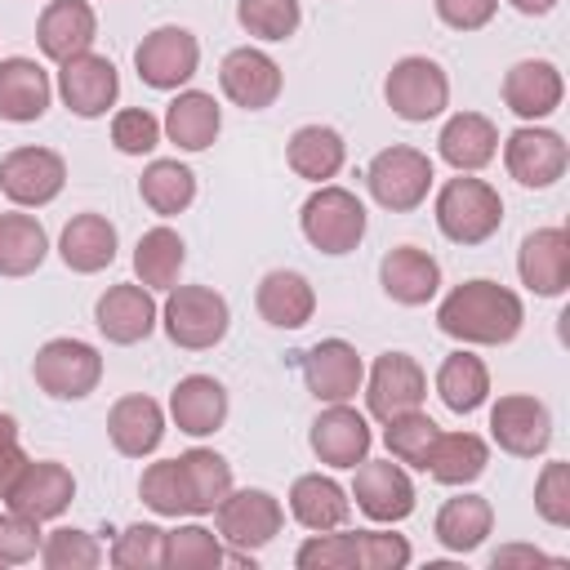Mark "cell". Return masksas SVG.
Masks as SVG:
<instances>
[{"instance_id": "6da1fadb", "label": "cell", "mask_w": 570, "mask_h": 570, "mask_svg": "<svg viewBox=\"0 0 570 570\" xmlns=\"http://www.w3.org/2000/svg\"><path fill=\"white\" fill-rule=\"evenodd\" d=\"M521 325H525L521 298L508 285L485 281V276L454 285L436 307V330L459 343H476V347L512 343L521 334Z\"/></svg>"}, {"instance_id": "7a4b0ae2", "label": "cell", "mask_w": 570, "mask_h": 570, "mask_svg": "<svg viewBox=\"0 0 570 570\" xmlns=\"http://www.w3.org/2000/svg\"><path fill=\"white\" fill-rule=\"evenodd\" d=\"M436 227L454 245H485L503 227V196L485 178L459 174L436 191Z\"/></svg>"}, {"instance_id": "3957f363", "label": "cell", "mask_w": 570, "mask_h": 570, "mask_svg": "<svg viewBox=\"0 0 570 570\" xmlns=\"http://www.w3.org/2000/svg\"><path fill=\"white\" fill-rule=\"evenodd\" d=\"M165 294L169 298L160 307V325H165L174 347L205 352V347H218L227 338L232 307H227V298L218 289H209V285H174Z\"/></svg>"}, {"instance_id": "277c9868", "label": "cell", "mask_w": 570, "mask_h": 570, "mask_svg": "<svg viewBox=\"0 0 570 570\" xmlns=\"http://www.w3.org/2000/svg\"><path fill=\"white\" fill-rule=\"evenodd\" d=\"M303 236L312 249L321 254H352L365 236V205L356 191L347 187H334V183H321L307 200H303Z\"/></svg>"}, {"instance_id": "5b68a950", "label": "cell", "mask_w": 570, "mask_h": 570, "mask_svg": "<svg viewBox=\"0 0 570 570\" xmlns=\"http://www.w3.org/2000/svg\"><path fill=\"white\" fill-rule=\"evenodd\" d=\"M31 379L53 401H85L102 383V356L85 338H49L31 361Z\"/></svg>"}, {"instance_id": "8992f818", "label": "cell", "mask_w": 570, "mask_h": 570, "mask_svg": "<svg viewBox=\"0 0 570 570\" xmlns=\"http://www.w3.org/2000/svg\"><path fill=\"white\" fill-rule=\"evenodd\" d=\"M432 156L428 151H419V147H383L374 160H370V169H365V183H370V196L383 205V209H392V214H410V209H419L423 200H428V191H432Z\"/></svg>"}, {"instance_id": "52a82bcc", "label": "cell", "mask_w": 570, "mask_h": 570, "mask_svg": "<svg viewBox=\"0 0 570 570\" xmlns=\"http://www.w3.org/2000/svg\"><path fill=\"white\" fill-rule=\"evenodd\" d=\"M383 98L401 120L423 125V120H436L450 107V76L441 71V62H432L423 53H410V58L392 62V71L383 80Z\"/></svg>"}, {"instance_id": "ba28073f", "label": "cell", "mask_w": 570, "mask_h": 570, "mask_svg": "<svg viewBox=\"0 0 570 570\" xmlns=\"http://www.w3.org/2000/svg\"><path fill=\"white\" fill-rule=\"evenodd\" d=\"M214 521H218V539L223 543L258 552V548H267L281 534L285 508H281L276 494L249 485V490H227V499L214 508Z\"/></svg>"}, {"instance_id": "9c48e42d", "label": "cell", "mask_w": 570, "mask_h": 570, "mask_svg": "<svg viewBox=\"0 0 570 570\" xmlns=\"http://www.w3.org/2000/svg\"><path fill=\"white\" fill-rule=\"evenodd\" d=\"M134 67L151 89H183L200 67V40L187 27H156L138 40Z\"/></svg>"}, {"instance_id": "30bf717a", "label": "cell", "mask_w": 570, "mask_h": 570, "mask_svg": "<svg viewBox=\"0 0 570 570\" xmlns=\"http://www.w3.org/2000/svg\"><path fill=\"white\" fill-rule=\"evenodd\" d=\"M67 187V160L49 147H13L0 160V191L18 209H40Z\"/></svg>"}, {"instance_id": "8fae6325", "label": "cell", "mask_w": 570, "mask_h": 570, "mask_svg": "<svg viewBox=\"0 0 570 570\" xmlns=\"http://www.w3.org/2000/svg\"><path fill=\"white\" fill-rule=\"evenodd\" d=\"M490 436L512 459H534L552 445V414L530 392H508L490 405Z\"/></svg>"}, {"instance_id": "7c38bea8", "label": "cell", "mask_w": 570, "mask_h": 570, "mask_svg": "<svg viewBox=\"0 0 570 570\" xmlns=\"http://www.w3.org/2000/svg\"><path fill=\"white\" fill-rule=\"evenodd\" d=\"M352 499L356 508L370 517V521H383V525H396L414 512V481L410 472L396 463V459H361L356 463V476H352Z\"/></svg>"}, {"instance_id": "4fadbf2b", "label": "cell", "mask_w": 570, "mask_h": 570, "mask_svg": "<svg viewBox=\"0 0 570 570\" xmlns=\"http://www.w3.org/2000/svg\"><path fill=\"white\" fill-rule=\"evenodd\" d=\"M58 94H62L67 111L80 116V120L107 116V107H116V98H120L116 62L102 58V53H94V49L58 62Z\"/></svg>"}, {"instance_id": "5bb4252c", "label": "cell", "mask_w": 570, "mask_h": 570, "mask_svg": "<svg viewBox=\"0 0 570 570\" xmlns=\"http://www.w3.org/2000/svg\"><path fill=\"white\" fill-rule=\"evenodd\" d=\"M503 165L521 187H552L570 165V147L557 129L521 125L503 142Z\"/></svg>"}, {"instance_id": "9a60e30c", "label": "cell", "mask_w": 570, "mask_h": 570, "mask_svg": "<svg viewBox=\"0 0 570 570\" xmlns=\"http://www.w3.org/2000/svg\"><path fill=\"white\" fill-rule=\"evenodd\" d=\"M428 396V374L410 352H383L365 379V410L383 423L392 414L419 410Z\"/></svg>"}, {"instance_id": "2e32d148", "label": "cell", "mask_w": 570, "mask_h": 570, "mask_svg": "<svg viewBox=\"0 0 570 570\" xmlns=\"http://www.w3.org/2000/svg\"><path fill=\"white\" fill-rule=\"evenodd\" d=\"M76 499V476L67 463L58 459H27V468L18 472V481L9 485L4 503L31 521H53L71 508Z\"/></svg>"}, {"instance_id": "e0dca14e", "label": "cell", "mask_w": 570, "mask_h": 570, "mask_svg": "<svg viewBox=\"0 0 570 570\" xmlns=\"http://www.w3.org/2000/svg\"><path fill=\"white\" fill-rule=\"evenodd\" d=\"M160 321V307L151 298L147 285L138 281H125V285H107V294H98L94 303V325L107 343L116 347H129V343H142Z\"/></svg>"}, {"instance_id": "ac0fdd59", "label": "cell", "mask_w": 570, "mask_h": 570, "mask_svg": "<svg viewBox=\"0 0 570 570\" xmlns=\"http://www.w3.org/2000/svg\"><path fill=\"white\" fill-rule=\"evenodd\" d=\"M312 454L325 463V468H356L370 445H374V432H370V419L361 410H352L347 401H334L325 405L316 419H312Z\"/></svg>"}, {"instance_id": "d6986e66", "label": "cell", "mask_w": 570, "mask_h": 570, "mask_svg": "<svg viewBox=\"0 0 570 570\" xmlns=\"http://www.w3.org/2000/svg\"><path fill=\"white\" fill-rule=\"evenodd\" d=\"M303 383L316 401H352L365 383V365L347 338H321L303 352Z\"/></svg>"}, {"instance_id": "ffe728a7", "label": "cell", "mask_w": 570, "mask_h": 570, "mask_svg": "<svg viewBox=\"0 0 570 570\" xmlns=\"http://www.w3.org/2000/svg\"><path fill=\"white\" fill-rule=\"evenodd\" d=\"M517 276L539 298L566 294V285H570V236H566V227H534L517 249Z\"/></svg>"}, {"instance_id": "44dd1931", "label": "cell", "mask_w": 570, "mask_h": 570, "mask_svg": "<svg viewBox=\"0 0 570 570\" xmlns=\"http://www.w3.org/2000/svg\"><path fill=\"white\" fill-rule=\"evenodd\" d=\"M218 85H223V94H227L236 107L263 111V107H272V102L281 98V85H285V80H281V67H276L272 53H263V49H254V45H240V49H232V53L223 58Z\"/></svg>"}, {"instance_id": "7402d4cb", "label": "cell", "mask_w": 570, "mask_h": 570, "mask_svg": "<svg viewBox=\"0 0 570 570\" xmlns=\"http://www.w3.org/2000/svg\"><path fill=\"white\" fill-rule=\"evenodd\" d=\"M561 98H566V80L557 71V62H548V58H521L503 76V107L512 116H521L525 125L552 116L561 107Z\"/></svg>"}, {"instance_id": "603a6c76", "label": "cell", "mask_w": 570, "mask_h": 570, "mask_svg": "<svg viewBox=\"0 0 570 570\" xmlns=\"http://www.w3.org/2000/svg\"><path fill=\"white\" fill-rule=\"evenodd\" d=\"M98 40V18L89 9V0H49L40 9V22H36V45L45 58L53 62H67L76 53H89Z\"/></svg>"}, {"instance_id": "cb8c5ba5", "label": "cell", "mask_w": 570, "mask_h": 570, "mask_svg": "<svg viewBox=\"0 0 570 570\" xmlns=\"http://www.w3.org/2000/svg\"><path fill=\"white\" fill-rule=\"evenodd\" d=\"M379 285L401 307H423L441 289V263L419 245H396L379 263Z\"/></svg>"}, {"instance_id": "d4e9b609", "label": "cell", "mask_w": 570, "mask_h": 570, "mask_svg": "<svg viewBox=\"0 0 570 570\" xmlns=\"http://www.w3.org/2000/svg\"><path fill=\"white\" fill-rule=\"evenodd\" d=\"M436 151L450 169L459 174H476L485 169L494 156H499V129L490 116L481 111H454L445 125H441V138H436Z\"/></svg>"}, {"instance_id": "484cf974", "label": "cell", "mask_w": 570, "mask_h": 570, "mask_svg": "<svg viewBox=\"0 0 570 570\" xmlns=\"http://www.w3.org/2000/svg\"><path fill=\"white\" fill-rule=\"evenodd\" d=\"M169 419L187 436H214L227 423V387L214 374H187L169 392Z\"/></svg>"}, {"instance_id": "4316f807", "label": "cell", "mask_w": 570, "mask_h": 570, "mask_svg": "<svg viewBox=\"0 0 570 570\" xmlns=\"http://www.w3.org/2000/svg\"><path fill=\"white\" fill-rule=\"evenodd\" d=\"M107 436L116 445V454L125 459H147L160 441H165V410L160 401L142 396V392H129L111 405L107 414Z\"/></svg>"}, {"instance_id": "83f0119b", "label": "cell", "mask_w": 570, "mask_h": 570, "mask_svg": "<svg viewBox=\"0 0 570 570\" xmlns=\"http://www.w3.org/2000/svg\"><path fill=\"white\" fill-rule=\"evenodd\" d=\"M53 85L36 58H0V120L31 125L49 111Z\"/></svg>"}, {"instance_id": "f1b7e54d", "label": "cell", "mask_w": 570, "mask_h": 570, "mask_svg": "<svg viewBox=\"0 0 570 570\" xmlns=\"http://www.w3.org/2000/svg\"><path fill=\"white\" fill-rule=\"evenodd\" d=\"M254 303H258V316L267 325H276V330H303L312 321V312H316V289H312V281L303 272L276 267V272H267L258 281Z\"/></svg>"}, {"instance_id": "f546056e", "label": "cell", "mask_w": 570, "mask_h": 570, "mask_svg": "<svg viewBox=\"0 0 570 570\" xmlns=\"http://www.w3.org/2000/svg\"><path fill=\"white\" fill-rule=\"evenodd\" d=\"M218 129H223V111L205 89H178V98L165 107V120H160V134L178 151H205L218 138Z\"/></svg>"}, {"instance_id": "4dcf8cb0", "label": "cell", "mask_w": 570, "mask_h": 570, "mask_svg": "<svg viewBox=\"0 0 570 570\" xmlns=\"http://www.w3.org/2000/svg\"><path fill=\"white\" fill-rule=\"evenodd\" d=\"M494 530V508L485 494H454L441 503L436 521H432V534L445 552H476Z\"/></svg>"}, {"instance_id": "1f68e13d", "label": "cell", "mask_w": 570, "mask_h": 570, "mask_svg": "<svg viewBox=\"0 0 570 570\" xmlns=\"http://www.w3.org/2000/svg\"><path fill=\"white\" fill-rule=\"evenodd\" d=\"M58 254L80 276H94V272L111 267V258H116V227H111V218L107 214H94V209L89 214H76L62 227V236H58Z\"/></svg>"}, {"instance_id": "d6a6232c", "label": "cell", "mask_w": 570, "mask_h": 570, "mask_svg": "<svg viewBox=\"0 0 570 570\" xmlns=\"http://www.w3.org/2000/svg\"><path fill=\"white\" fill-rule=\"evenodd\" d=\"M289 512H294V521L303 525V530H338L343 521H347V512H352V499H347V490L334 481V476H321V472H303V476H294V485H289Z\"/></svg>"}, {"instance_id": "836d02e7", "label": "cell", "mask_w": 570, "mask_h": 570, "mask_svg": "<svg viewBox=\"0 0 570 570\" xmlns=\"http://www.w3.org/2000/svg\"><path fill=\"white\" fill-rule=\"evenodd\" d=\"M285 160H289V169L298 174V178H307V183H330L338 169H343V160H347V142H343V134L338 129H330V125H298L294 134H289V142H285Z\"/></svg>"}, {"instance_id": "e575fe53", "label": "cell", "mask_w": 570, "mask_h": 570, "mask_svg": "<svg viewBox=\"0 0 570 570\" xmlns=\"http://www.w3.org/2000/svg\"><path fill=\"white\" fill-rule=\"evenodd\" d=\"M490 468V445L476 432H436L423 472L441 485H472Z\"/></svg>"}, {"instance_id": "d590c367", "label": "cell", "mask_w": 570, "mask_h": 570, "mask_svg": "<svg viewBox=\"0 0 570 570\" xmlns=\"http://www.w3.org/2000/svg\"><path fill=\"white\" fill-rule=\"evenodd\" d=\"M178 472H183V485H187L191 517H209L232 490V463L218 450H205V445L183 450L178 454Z\"/></svg>"}, {"instance_id": "8d00e7d4", "label": "cell", "mask_w": 570, "mask_h": 570, "mask_svg": "<svg viewBox=\"0 0 570 570\" xmlns=\"http://www.w3.org/2000/svg\"><path fill=\"white\" fill-rule=\"evenodd\" d=\"M187 263V245L174 227H147L134 245V272H138V285L147 289H174L178 285V272Z\"/></svg>"}, {"instance_id": "74e56055", "label": "cell", "mask_w": 570, "mask_h": 570, "mask_svg": "<svg viewBox=\"0 0 570 570\" xmlns=\"http://www.w3.org/2000/svg\"><path fill=\"white\" fill-rule=\"evenodd\" d=\"M436 396H441L445 410H454V414L481 410L485 396H490V370H485V361L472 356V352H463V347L450 352V356L441 361V370H436Z\"/></svg>"}, {"instance_id": "f35d334b", "label": "cell", "mask_w": 570, "mask_h": 570, "mask_svg": "<svg viewBox=\"0 0 570 570\" xmlns=\"http://www.w3.org/2000/svg\"><path fill=\"white\" fill-rule=\"evenodd\" d=\"M49 254V232L36 214H0V276H31Z\"/></svg>"}, {"instance_id": "ab89813d", "label": "cell", "mask_w": 570, "mask_h": 570, "mask_svg": "<svg viewBox=\"0 0 570 570\" xmlns=\"http://www.w3.org/2000/svg\"><path fill=\"white\" fill-rule=\"evenodd\" d=\"M138 196L151 214L174 218L196 200V174L183 160H151L138 178Z\"/></svg>"}, {"instance_id": "60d3db41", "label": "cell", "mask_w": 570, "mask_h": 570, "mask_svg": "<svg viewBox=\"0 0 570 570\" xmlns=\"http://www.w3.org/2000/svg\"><path fill=\"white\" fill-rule=\"evenodd\" d=\"M436 432H441V428L432 423V414H423V405H419V410H405V414L383 419L387 454H392L396 463H410V468H423V459H428V450H432Z\"/></svg>"}, {"instance_id": "b9f144b4", "label": "cell", "mask_w": 570, "mask_h": 570, "mask_svg": "<svg viewBox=\"0 0 570 570\" xmlns=\"http://www.w3.org/2000/svg\"><path fill=\"white\" fill-rule=\"evenodd\" d=\"M102 561H107V552H102V543L89 530L62 525V530L40 539V566L45 570H94Z\"/></svg>"}, {"instance_id": "7bdbcfd3", "label": "cell", "mask_w": 570, "mask_h": 570, "mask_svg": "<svg viewBox=\"0 0 570 570\" xmlns=\"http://www.w3.org/2000/svg\"><path fill=\"white\" fill-rule=\"evenodd\" d=\"M165 566L169 570H218L223 566V539L205 525L165 530Z\"/></svg>"}, {"instance_id": "ee69618b", "label": "cell", "mask_w": 570, "mask_h": 570, "mask_svg": "<svg viewBox=\"0 0 570 570\" xmlns=\"http://www.w3.org/2000/svg\"><path fill=\"white\" fill-rule=\"evenodd\" d=\"M236 22H240L254 40L276 45V40H289V36L298 31L303 9H298V0H240V4H236Z\"/></svg>"}, {"instance_id": "f6af8a7d", "label": "cell", "mask_w": 570, "mask_h": 570, "mask_svg": "<svg viewBox=\"0 0 570 570\" xmlns=\"http://www.w3.org/2000/svg\"><path fill=\"white\" fill-rule=\"evenodd\" d=\"M107 561L116 570H160L165 566V530L151 525V521H138V525H125L107 552Z\"/></svg>"}, {"instance_id": "bcb514c9", "label": "cell", "mask_w": 570, "mask_h": 570, "mask_svg": "<svg viewBox=\"0 0 570 570\" xmlns=\"http://www.w3.org/2000/svg\"><path fill=\"white\" fill-rule=\"evenodd\" d=\"M138 494L142 503L156 512V517H191V503H187V485H183V472H178V459H160L142 472L138 481Z\"/></svg>"}, {"instance_id": "7dc6e473", "label": "cell", "mask_w": 570, "mask_h": 570, "mask_svg": "<svg viewBox=\"0 0 570 570\" xmlns=\"http://www.w3.org/2000/svg\"><path fill=\"white\" fill-rule=\"evenodd\" d=\"M534 512L557 530L570 525V463L566 459L543 463V472L534 481Z\"/></svg>"}, {"instance_id": "c3c4849f", "label": "cell", "mask_w": 570, "mask_h": 570, "mask_svg": "<svg viewBox=\"0 0 570 570\" xmlns=\"http://www.w3.org/2000/svg\"><path fill=\"white\" fill-rule=\"evenodd\" d=\"M298 570H356V534H330L316 530L298 552H294Z\"/></svg>"}, {"instance_id": "681fc988", "label": "cell", "mask_w": 570, "mask_h": 570, "mask_svg": "<svg viewBox=\"0 0 570 570\" xmlns=\"http://www.w3.org/2000/svg\"><path fill=\"white\" fill-rule=\"evenodd\" d=\"M410 539L392 530H356V570H405Z\"/></svg>"}, {"instance_id": "f907efd6", "label": "cell", "mask_w": 570, "mask_h": 570, "mask_svg": "<svg viewBox=\"0 0 570 570\" xmlns=\"http://www.w3.org/2000/svg\"><path fill=\"white\" fill-rule=\"evenodd\" d=\"M111 142L125 156H147L160 142V120L147 107H125L111 116Z\"/></svg>"}, {"instance_id": "816d5d0a", "label": "cell", "mask_w": 570, "mask_h": 570, "mask_svg": "<svg viewBox=\"0 0 570 570\" xmlns=\"http://www.w3.org/2000/svg\"><path fill=\"white\" fill-rule=\"evenodd\" d=\"M40 557V521L22 512H0V566H22Z\"/></svg>"}, {"instance_id": "f5cc1de1", "label": "cell", "mask_w": 570, "mask_h": 570, "mask_svg": "<svg viewBox=\"0 0 570 570\" xmlns=\"http://www.w3.org/2000/svg\"><path fill=\"white\" fill-rule=\"evenodd\" d=\"M432 4H436V18L454 31H481L499 13V0H432Z\"/></svg>"}, {"instance_id": "db71d44e", "label": "cell", "mask_w": 570, "mask_h": 570, "mask_svg": "<svg viewBox=\"0 0 570 570\" xmlns=\"http://www.w3.org/2000/svg\"><path fill=\"white\" fill-rule=\"evenodd\" d=\"M22 468H27V450L18 441V423H13V414L0 410V499L9 494V485L18 481Z\"/></svg>"}, {"instance_id": "11a10c76", "label": "cell", "mask_w": 570, "mask_h": 570, "mask_svg": "<svg viewBox=\"0 0 570 570\" xmlns=\"http://www.w3.org/2000/svg\"><path fill=\"white\" fill-rule=\"evenodd\" d=\"M557 557H548L543 548H530V543H508V548H494L490 552V566L503 570V566H552Z\"/></svg>"}, {"instance_id": "9f6ffc18", "label": "cell", "mask_w": 570, "mask_h": 570, "mask_svg": "<svg viewBox=\"0 0 570 570\" xmlns=\"http://www.w3.org/2000/svg\"><path fill=\"white\" fill-rule=\"evenodd\" d=\"M517 13H525V18H543V13H552L557 9V0H508Z\"/></svg>"}]
</instances>
